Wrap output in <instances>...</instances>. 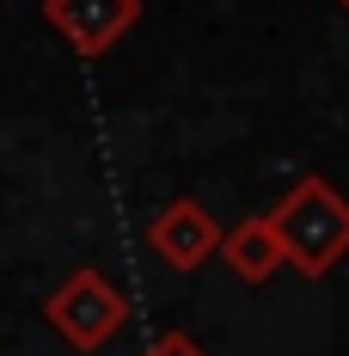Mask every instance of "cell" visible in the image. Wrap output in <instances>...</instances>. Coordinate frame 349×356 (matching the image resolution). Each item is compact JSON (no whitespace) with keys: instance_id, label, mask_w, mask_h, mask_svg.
Wrapping results in <instances>:
<instances>
[{"instance_id":"6da1fadb","label":"cell","mask_w":349,"mask_h":356,"mask_svg":"<svg viewBox=\"0 0 349 356\" xmlns=\"http://www.w3.org/2000/svg\"><path fill=\"white\" fill-rule=\"evenodd\" d=\"M270 234L282 246V264H294L300 277H325L349 252V197L318 172L294 178L270 209Z\"/></svg>"},{"instance_id":"7a4b0ae2","label":"cell","mask_w":349,"mask_h":356,"mask_svg":"<svg viewBox=\"0 0 349 356\" xmlns=\"http://www.w3.org/2000/svg\"><path fill=\"white\" fill-rule=\"evenodd\" d=\"M43 320L74 350H105L110 338L129 325V295L110 283L99 264H80V270H68L43 295Z\"/></svg>"},{"instance_id":"3957f363","label":"cell","mask_w":349,"mask_h":356,"mask_svg":"<svg viewBox=\"0 0 349 356\" xmlns=\"http://www.w3.org/2000/svg\"><path fill=\"white\" fill-rule=\"evenodd\" d=\"M43 25L68 43L74 56L99 62L141 25V0H43Z\"/></svg>"},{"instance_id":"277c9868","label":"cell","mask_w":349,"mask_h":356,"mask_svg":"<svg viewBox=\"0 0 349 356\" xmlns=\"http://www.w3.org/2000/svg\"><path fill=\"white\" fill-rule=\"evenodd\" d=\"M214 246H221V221L196 197H172L166 209L147 221V252L160 264H172V270H196Z\"/></svg>"},{"instance_id":"5b68a950","label":"cell","mask_w":349,"mask_h":356,"mask_svg":"<svg viewBox=\"0 0 349 356\" xmlns=\"http://www.w3.org/2000/svg\"><path fill=\"white\" fill-rule=\"evenodd\" d=\"M214 252L227 258V270H233L239 283H270V277L282 270V246H276V234H270V215H245V221H233Z\"/></svg>"},{"instance_id":"8992f818","label":"cell","mask_w":349,"mask_h":356,"mask_svg":"<svg viewBox=\"0 0 349 356\" xmlns=\"http://www.w3.org/2000/svg\"><path fill=\"white\" fill-rule=\"evenodd\" d=\"M141 356H209V350H203L190 332H160V338H153V344H147Z\"/></svg>"},{"instance_id":"52a82bcc","label":"cell","mask_w":349,"mask_h":356,"mask_svg":"<svg viewBox=\"0 0 349 356\" xmlns=\"http://www.w3.org/2000/svg\"><path fill=\"white\" fill-rule=\"evenodd\" d=\"M331 6H343V13H349V0H331Z\"/></svg>"}]
</instances>
